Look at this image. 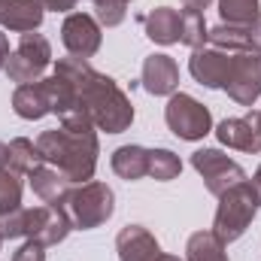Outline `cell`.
Wrapping results in <instances>:
<instances>
[{
    "mask_svg": "<svg viewBox=\"0 0 261 261\" xmlns=\"http://www.w3.org/2000/svg\"><path fill=\"white\" fill-rule=\"evenodd\" d=\"M140 82H143V88H146L149 94H155V97H170V94H176V88H179V64H176L170 55L155 52V55H149V58L143 61Z\"/></svg>",
    "mask_w": 261,
    "mask_h": 261,
    "instance_id": "7c38bea8",
    "label": "cell"
},
{
    "mask_svg": "<svg viewBox=\"0 0 261 261\" xmlns=\"http://www.w3.org/2000/svg\"><path fill=\"white\" fill-rule=\"evenodd\" d=\"M43 3L40 0H0V28L15 34H31L43 24Z\"/></svg>",
    "mask_w": 261,
    "mask_h": 261,
    "instance_id": "5bb4252c",
    "label": "cell"
},
{
    "mask_svg": "<svg viewBox=\"0 0 261 261\" xmlns=\"http://www.w3.org/2000/svg\"><path fill=\"white\" fill-rule=\"evenodd\" d=\"M225 91L240 107H252L258 100L261 97V52H234L231 55Z\"/></svg>",
    "mask_w": 261,
    "mask_h": 261,
    "instance_id": "52a82bcc",
    "label": "cell"
},
{
    "mask_svg": "<svg viewBox=\"0 0 261 261\" xmlns=\"http://www.w3.org/2000/svg\"><path fill=\"white\" fill-rule=\"evenodd\" d=\"M179 43H186L189 49H200L210 43V28L203 12L195 9H182V31H179Z\"/></svg>",
    "mask_w": 261,
    "mask_h": 261,
    "instance_id": "d4e9b609",
    "label": "cell"
},
{
    "mask_svg": "<svg viewBox=\"0 0 261 261\" xmlns=\"http://www.w3.org/2000/svg\"><path fill=\"white\" fill-rule=\"evenodd\" d=\"M12 110H15V116L24 119V122H37V119L49 116V113H52V100H49L46 79L18 85L15 94H12Z\"/></svg>",
    "mask_w": 261,
    "mask_h": 261,
    "instance_id": "9a60e30c",
    "label": "cell"
},
{
    "mask_svg": "<svg viewBox=\"0 0 261 261\" xmlns=\"http://www.w3.org/2000/svg\"><path fill=\"white\" fill-rule=\"evenodd\" d=\"M158 261H182V258H179V255H161Z\"/></svg>",
    "mask_w": 261,
    "mask_h": 261,
    "instance_id": "74e56055",
    "label": "cell"
},
{
    "mask_svg": "<svg viewBox=\"0 0 261 261\" xmlns=\"http://www.w3.org/2000/svg\"><path fill=\"white\" fill-rule=\"evenodd\" d=\"M113 164V173L119 179H128V182H137L143 176H149V149L130 143V146H119L110 158Z\"/></svg>",
    "mask_w": 261,
    "mask_h": 261,
    "instance_id": "d6986e66",
    "label": "cell"
},
{
    "mask_svg": "<svg viewBox=\"0 0 261 261\" xmlns=\"http://www.w3.org/2000/svg\"><path fill=\"white\" fill-rule=\"evenodd\" d=\"M0 246H3V237H0Z\"/></svg>",
    "mask_w": 261,
    "mask_h": 261,
    "instance_id": "f35d334b",
    "label": "cell"
},
{
    "mask_svg": "<svg viewBox=\"0 0 261 261\" xmlns=\"http://www.w3.org/2000/svg\"><path fill=\"white\" fill-rule=\"evenodd\" d=\"M246 122H249V125H252V128L261 134V110H252V113L246 116Z\"/></svg>",
    "mask_w": 261,
    "mask_h": 261,
    "instance_id": "d590c367",
    "label": "cell"
},
{
    "mask_svg": "<svg viewBox=\"0 0 261 261\" xmlns=\"http://www.w3.org/2000/svg\"><path fill=\"white\" fill-rule=\"evenodd\" d=\"M186 261H228V252L213 231H197L186 243Z\"/></svg>",
    "mask_w": 261,
    "mask_h": 261,
    "instance_id": "ffe728a7",
    "label": "cell"
},
{
    "mask_svg": "<svg viewBox=\"0 0 261 261\" xmlns=\"http://www.w3.org/2000/svg\"><path fill=\"white\" fill-rule=\"evenodd\" d=\"M252 186H255V192H258V197H261V167L255 170V176H252Z\"/></svg>",
    "mask_w": 261,
    "mask_h": 261,
    "instance_id": "8d00e7d4",
    "label": "cell"
},
{
    "mask_svg": "<svg viewBox=\"0 0 261 261\" xmlns=\"http://www.w3.org/2000/svg\"><path fill=\"white\" fill-rule=\"evenodd\" d=\"M61 43L70 55L76 58H91L97 55L103 34H100V21L88 12H70L61 24Z\"/></svg>",
    "mask_w": 261,
    "mask_h": 261,
    "instance_id": "30bf717a",
    "label": "cell"
},
{
    "mask_svg": "<svg viewBox=\"0 0 261 261\" xmlns=\"http://www.w3.org/2000/svg\"><path fill=\"white\" fill-rule=\"evenodd\" d=\"M219 12H222V21L228 24H252L258 18L261 6L258 0H219Z\"/></svg>",
    "mask_w": 261,
    "mask_h": 261,
    "instance_id": "484cf974",
    "label": "cell"
},
{
    "mask_svg": "<svg viewBox=\"0 0 261 261\" xmlns=\"http://www.w3.org/2000/svg\"><path fill=\"white\" fill-rule=\"evenodd\" d=\"M143 28L146 37L158 46H173L179 43V31H182V12L170 9V6H155L152 12L143 15Z\"/></svg>",
    "mask_w": 261,
    "mask_h": 261,
    "instance_id": "2e32d148",
    "label": "cell"
},
{
    "mask_svg": "<svg viewBox=\"0 0 261 261\" xmlns=\"http://www.w3.org/2000/svg\"><path fill=\"white\" fill-rule=\"evenodd\" d=\"M37 146H40L43 161L58 167L70 182L76 186L91 182L100 146H97L94 122L82 110H70L67 116H61V128L43 130L37 137Z\"/></svg>",
    "mask_w": 261,
    "mask_h": 261,
    "instance_id": "7a4b0ae2",
    "label": "cell"
},
{
    "mask_svg": "<svg viewBox=\"0 0 261 261\" xmlns=\"http://www.w3.org/2000/svg\"><path fill=\"white\" fill-rule=\"evenodd\" d=\"M116 252H119V261H158L164 255L155 234H149L143 225H128L119 231Z\"/></svg>",
    "mask_w": 261,
    "mask_h": 261,
    "instance_id": "4fadbf2b",
    "label": "cell"
},
{
    "mask_svg": "<svg viewBox=\"0 0 261 261\" xmlns=\"http://www.w3.org/2000/svg\"><path fill=\"white\" fill-rule=\"evenodd\" d=\"M73 231V219L64 203H43L28 210V240H40L43 246L61 243Z\"/></svg>",
    "mask_w": 261,
    "mask_h": 261,
    "instance_id": "9c48e42d",
    "label": "cell"
},
{
    "mask_svg": "<svg viewBox=\"0 0 261 261\" xmlns=\"http://www.w3.org/2000/svg\"><path fill=\"white\" fill-rule=\"evenodd\" d=\"M31 176V189H34V195L40 197L43 203H64L67 195H70V179H67L64 173L58 170V167H52V164H40L34 173H28Z\"/></svg>",
    "mask_w": 261,
    "mask_h": 261,
    "instance_id": "e0dca14e",
    "label": "cell"
},
{
    "mask_svg": "<svg viewBox=\"0 0 261 261\" xmlns=\"http://www.w3.org/2000/svg\"><path fill=\"white\" fill-rule=\"evenodd\" d=\"M128 3H130V0H128Z\"/></svg>",
    "mask_w": 261,
    "mask_h": 261,
    "instance_id": "ab89813d",
    "label": "cell"
},
{
    "mask_svg": "<svg viewBox=\"0 0 261 261\" xmlns=\"http://www.w3.org/2000/svg\"><path fill=\"white\" fill-rule=\"evenodd\" d=\"M12 261H46V246H43L40 240H24V243L15 249Z\"/></svg>",
    "mask_w": 261,
    "mask_h": 261,
    "instance_id": "f546056e",
    "label": "cell"
},
{
    "mask_svg": "<svg viewBox=\"0 0 261 261\" xmlns=\"http://www.w3.org/2000/svg\"><path fill=\"white\" fill-rule=\"evenodd\" d=\"M164 122H167V128L173 130L179 140H189V143L203 140L213 130L210 110L200 100H195L192 94H182V91L170 94V100L164 107Z\"/></svg>",
    "mask_w": 261,
    "mask_h": 261,
    "instance_id": "8992f818",
    "label": "cell"
},
{
    "mask_svg": "<svg viewBox=\"0 0 261 261\" xmlns=\"http://www.w3.org/2000/svg\"><path fill=\"white\" fill-rule=\"evenodd\" d=\"M64 206L73 219V228L91 231V228H100L116 213V195L107 182H82L70 189Z\"/></svg>",
    "mask_w": 261,
    "mask_h": 261,
    "instance_id": "277c9868",
    "label": "cell"
},
{
    "mask_svg": "<svg viewBox=\"0 0 261 261\" xmlns=\"http://www.w3.org/2000/svg\"><path fill=\"white\" fill-rule=\"evenodd\" d=\"M246 34H249V52H261V12L252 24H246Z\"/></svg>",
    "mask_w": 261,
    "mask_h": 261,
    "instance_id": "4dcf8cb0",
    "label": "cell"
},
{
    "mask_svg": "<svg viewBox=\"0 0 261 261\" xmlns=\"http://www.w3.org/2000/svg\"><path fill=\"white\" fill-rule=\"evenodd\" d=\"M216 137L228 149H240V152H252V155L261 152V134L246 122V116L243 119H225V122H219L216 125Z\"/></svg>",
    "mask_w": 261,
    "mask_h": 261,
    "instance_id": "ac0fdd59",
    "label": "cell"
},
{
    "mask_svg": "<svg viewBox=\"0 0 261 261\" xmlns=\"http://www.w3.org/2000/svg\"><path fill=\"white\" fill-rule=\"evenodd\" d=\"M46 88H49V100H52V113L61 119L67 116L70 110H76V85L64 79V76H58V73H52V76H46Z\"/></svg>",
    "mask_w": 261,
    "mask_h": 261,
    "instance_id": "603a6c76",
    "label": "cell"
},
{
    "mask_svg": "<svg viewBox=\"0 0 261 261\" xmlns=\"http://www.w3.org/2000/svg\"><path fill=\"white\" fill-rule=\"evenodd\" d=\"M6 61H9V40H6V34L0 31V70L6 67Z\"/></svg>",
    "mask_w": 261,
    "mask_h": 261,
    "instance_id": "d6a6232c",
    "label": "cell"
},
{
    "mask_svg": "<svg viewBox=\"0 0 261 261\" xmlns=\"http://www.w3.org/2000/svg\"><path fill=\"white\" fill-rule=\"evenodd\" d=\"M0 170H9V143L0 140Z\"/></svg>",
    "mask_w": 261,
    "mask_h": 261,
    "instance_id": "e575fe53",
    "label": "cell"
},
{
    "mask_svg": "<svg viewBox=\"0 0 261 261\" xmlns=\"http://www.w3.org/2000/svg\"><path fill=\"white\" fill-rule=\"evenodd\" d=\"M0 237H3V240L28 237V210H24V206H18V210L0 216Z\"/></svg>",
    "mask_w": 261,
    "mask_h": 261,
    "instance_id": "f1b7e54d",
    "label": "cell"
},
{
    "mask_svg": "<svg viewBox=\"0 0 261 261\" xmlns=\"http://www.w3.org/2000/svg\"><path fill=\"white\" fill-rule=\"evenodd\" d=\"M182 173V161L170 149H149V176L158 182H170Z\"/></svg>",
    "mask_w": 261,
    "mask_h": 261,
    "instance_id": "cb8c5ba5",
    "label": "cell"
},
{
    "mask_svg": "<svg viewBox=\"0 0 261 261\" xmlns=\"http://www.w3.org/2000/svg\"><path fill=\"white\" fill-rule=\"evenodd\" d=\"M40 164H46V161H43L40 146H37L34 140L15 137V140L9 143V170H12V173H34Z\"/></svg>",
    "mask_w": 261,
    "mask_h": 261,
    "instance_id": "7402d4cb",
    "label": "cell"
},
{
    "mask_svg": "<svg viewBox=\"0 0 261 261\" xmlns=\"http://www.w3.org/2000/svg\"><path fill=\"white\" fill-rule=\"evenodd\" d=\"M192 167L203 176L206 192L216 195V197L225 195L231 186H237V182L246 179L243 167L234 158H228L222 149H197L195 155H192Z\"/></svg>",
    "mask_w": 261,
    "mask_h": 261,
    "instance_id": "ba28073f",
    "label": "cell"
},
{
    "mask_svg": "<svg viewBox=\"0 0 261 261\" xmlns=\"http://www.w3.org/2000/svg\"><path fill=\"white\" fill-rule=\"evenodd\" d=\"M40 3H43V9H52V12H67V15H70V12L76 9V3H79V0H40Z\"/></svg>",
    "mask_w": 261,
    "mask_h": 261,
    "instance_id": "1f68e13d",
    "label": "cell"
},
{
    "mask_svg": "<svg viewBox=\"0 0 261 261\" xmlns=\"http://www.w3.org/2000/svg\"><path fill=\"white\" fill-rule=\"evenodd\" d=\"M213 0H182V9H195V12H203Z\"/></svg>",
    "mask_w": 261,
    "mask_h": 261,
    "instance_id": "836d02e7",
    "label": "cell"
},
{
    "mask_svg": "<svg viewBox=\"0 0 261 261\" xmlns=\"http://www.w3.org/2000/svg\"><path fill=\"white\" fill-rule=\"evenodd\" d=\"M21 206V179L12 170H0V216Z\"/></svg>",
    "mask_w": 261,
    "mask_h": 261,
    "instance_id": "4316f807",
    "label": "cell"
},
{
    "mask_svg": "<svg viewBox=\"0 0 261 261\" xmlns=\"http://www.w3.org/2000/svg\"><path fill=\"white\" fill-rule=\"evenodd\" d=\"M228 67H231V55H228V52H222V49H216V46H200V49H192L189 73L195 76L203 88H225Z\"/></svg>",
    "mask_w": 261,
    "mask_h": 261,
    "instance_id": "8fae6325",
    "label": "cell"
},
{
    "mask_svg": "<svg viewBox=\"0 0 261 261\" xmlns=\"http://www.w3.org/2000/svg\"><path fill=\"white\" fill-rule=\"evenodd\" d=\"M261 206V197L252 182H237L231 186L225 195H219V206H216V219H213V234L228 246L234 240H240L246 234V228L252 225L255 213Z\"/></svg>",
    "mask_w": 261,
    "mask_h": 261,
    "instance_id": "3957f363",
    "label": "cell"
},
{
    "mask_svg": "<svg viewBox=\"0 0 261 261\" xmlns=\"http://www.w3.org/2000/svg\"><path fill=\"white\" fill-rule=\"evenodd\" d=\"M125 15H128V0H94V18L103 28L122 24Z\"/></svg>",
    "mask_w": 261,
    "mask_h": 261,
    "instance_id": "83f0119b",
    "label": "cell"
},
{
    "mask_svg": "<svg viewBox=\"0 0 261 261\" xmlns=\"http://www.w3.org/2000/svg\"><path fill=\"white\" fill-rule=\"evenodd\" d=\"M210 46L234 55V52H249V34H246V24H216L210 28Z\"/></svg>",
    "mask_w": 261,
    "mask_h": 261,
    "instance_id": "44dd1931",
    "label": "cell"
},
{
    "mask_svg": "<svg viewBox=\"0 0 261 261\" xmlns=\"http://www.w3.org/2000/svg\"><path fill=\"white\" fill-rule=\"evenodd\" d=\"M52 64V46L43 34L31 31V34H21L15 52H9V61H6V76L18 85L24 82H40L43 79V70Z\"/></svg>",
    "mask_w": 261,
    "mask_h": 261,
    "instance_id": "5b68a950",
    "label": "cell"
},
{
    "mask_svg": "<svg viewBox=\"0 0 261 261\" xmlns=\"http://www.w3.org/2000/svg\"><path fill=\"white\" fill-rule=\"evenodd\" d=\"M55 73L76 85V110H82L97 130L122 134L134 122V103L119 88V82L107 73H97L88 58L67 55L55 61Z\"/></svg>",
    "mask_w": 261,
    "mask_h": 261,
    "instance_id": "6da1fadb",
    "label": "cell"
}]
</instances>
